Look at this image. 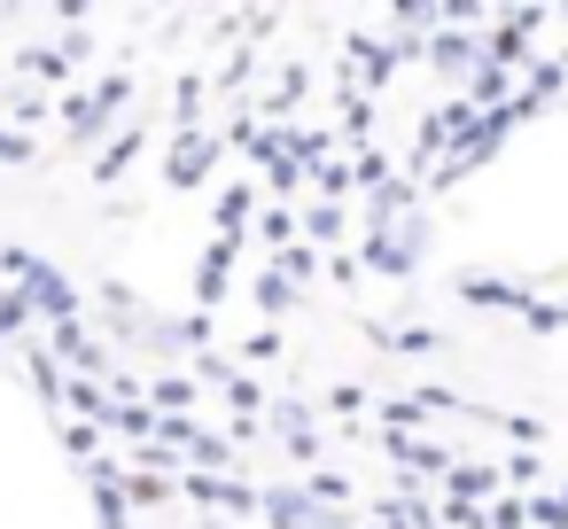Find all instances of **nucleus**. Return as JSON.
Wrapping results in <instances>:
<instances>
[]
</instances>
